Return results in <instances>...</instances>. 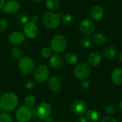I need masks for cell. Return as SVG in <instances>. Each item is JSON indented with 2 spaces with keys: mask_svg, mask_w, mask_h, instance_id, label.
<instances>
[{
  "mask_svg": "<svg viewBox=\"0 0 122 122\" xmlns=\"http://www.w3.org/2000/svg\"><path fill=\"white\" fill-rule=\"evenodd\" d=\"M36 113L38 117L40 119L46 120L50 117L52 113L51 107L47 102H42L36 108Z\"/></svg>",
  "mask_w": 122,
  "mask_h": 122,
  "instance_id": "30bf717a",
  "label": "cell"
},
{
  "mask_svg": "<svg viewBox=\"0 0 122 122\" xmlns=\"http://www.w3.org/2000/svg\"><path fill=\"white\" fill-rule=\"evenodd\" d=\"M45 6L50 11H55L59 9L60 2L59 0H46Z\"/></svg>",
  "mask_w": 122,
  "mask_h": 122,
  "instance_id": "603a6c76",
  "label": "cell"
},
{
  "mask_svg": "<svg viewBox=\"0 0 122 122\" xmlns=\"http://www.w3.org/2000/svg\"><path fill=\"white\" fill-rule=\"evenodd\" d=\"M112 82L115 85L122 84V68L117 67L114 69L111 74Z\"/></svg>",
  "mask_w": 122,
  "mask_h": 122,
  "instance_id": "2e32d148",
  "label": "cell"
},
{
  "mask_svg": "<svg viewBox=\"0 0 122 122\" xmlns=\"http://www.w3.org/2000/svg\"><path fill=\"white\" fill-rule=\"evenodd\" d=\"M49 64L54 69H59L63 66V59L58 54H52L49 58Z\"/></svg>",
  "mask_w": 122,
  "mask_h": 122,
  "instance_id": "e0dca14e",
  "label": "cell"
},
{
  "mask_svg": "<svg viewBox=\"0 0 122 122\" xmlns=\"http://www.w3.org/2000/svg\"><path fill=\"white\" fill-rule=\"evenodd\" d=\"M92 41L97 46H103L107 43V37L104 33L99 32L92 36Z\"/></svg>",
  "mask_w": 122,
  "mask_h": 122,
  "instance_id": "ffe728a7",
  "label": "cell"
},
{
  "mask_svg": "<svg viewBox=\"0 0 122 122\" xmlns=\"http://www.w3.org/2000/svg\"><path fill=\"white\" fill-rule=\"evenodd\" d=\"M90 86H91V85H90L89 82L87 81H83L80 84L81 89L82 91H84V92H85V91L89 90Z\"/></svg>",
  "mask_w": 122,
  "mask_h": 122,
  "instance_id": "836d02e7",
  "label": "cell"
},
{
  "mask_svg": "<svg viewBox=\"0 0 122 122\" xmlns=\"http://www.w3.org/2000/svg\"><path fill=\"white\" fill-rule=\"evenodd\" d=\"M18 66L20 71L25 75L30 74L34 69V62L29 56H22L19 60Z\"/></svg>",
  "mask_w": 122,
  "mask_h": 122,
  "instance_id": "5b68a950",
  "label": "cell"
},
{
  "mask_svg": "<svg viewBox=\"0 0 122 122\" xmlns=\"http://www.w3.org/2000/svg\"><path fill=\"white\" fill-rule=\"evenodd\" d=\"M39 21V18L37 15H32L29 17V21L33 22L36 24H37Z\"/></svg>",
  "mask_w": 122,
  "mask_h": 122,
  "instance_id": "d590c367",
  "label": "cell"
},
{
  "mask_svg": "<svg viewBox=\"0 0 122 122\" xmlns=\"http://www.w3.org/2000/svg\"><path fill=\"white\" fill-rule=\"evenodd\" d=\"M11 56L14 59H20L22 57V51L18 47H14L10 51Z\"/></svg>",
  "mask_w": 122,
  "mask_h": 122,
  "instance_id": "484cf974",
  "label": "cell"
},
{
  "mask_svg": "<svg viewBox=\"0 0 122 122\" xmlns=\"http://www.w3.org/2000/svg\"><path fill=\"white\" fill-rule=\"evenodd\" d=\"M19 105V97L14 92L4 93L0 97V109L10 112L16 109Z\"/></svg>",
  "mask_w": 122,
  "mask_h": 122,
  "instance_id": "6da1fadb",
  "label": "cell"
},
{
  "mask_svg": "<svg viewBox=\"0 0 122 122\" xmlns=\"http://www.w3.org/2000/svg\"><path fill=\"white\" fill-rule=\"evenodd\" d=\"M117 50L116 47L114 46L111 45V46H108L107 48L104 49L103 54L107 59L111 60L113 59L117 56Z\"/></svg>",
  "mask_w": 122,
  "mask_h": 122,
  "instance_id": "7402d4cb",
  "label": "cell"
},
{
  "mask_svg": "<svg viewBox=\"0 0 122 122\" xmlns=\"http://www.w3.org/2000/svg\"><path fill=\"white\" fill-rule=\"evenodd\" d=\"M80 44H81L82 48L88 49V48L90 47V46L92 44V41H91V39H89V36H85L81 38V39L80 41Z\"/></svg>",
  "mask_w": 122,
  "mask_h": 122,
  "instance_id": "83f0119b",
  "label": "cell"
},
{
  "mask_svg": "<svg viewBox=\"0 0 122 122\" xmlns=\"http://www.w3.org/2000/svg\"><path fill=\"white\" fill-rule=\"evenodd\" d=\"M15 117L18 122H29L32 117L31 111L29 107L22 106L16 110Z\"/></svg>",
  "mask_w": 122,
  "mask_h": 122,
  "instance_id": "ba28073f",
  "label": "cell"
},
{
  "mask_svg": "<svg viewBox=\"0 0 122 122\" xmlns=\"http://www.w3.org/2000/svg\"><path fill=\"white\" fill-rule=\"evenodd\" d=\"M7 27H8L7 20L4 18H0V33L5 31Z\"/></svg>",
  "mask_w": 122,
  "mask_h": 122,
  "instance_id": "1f68e13d",
  "label": "cell"
},
{
  "mask_svg": "<svg viewBox=\"0 0 122 122\" xmlns=\"http://www.w3.org/2000/svg\"><path fill=\"white\" fill-rule=\"evenodd\" d=\"M15 21L19 24L25 25L27 22L29 21V17L24 13H19L15 16Z\"/></svg>",
  "mask_w": 122,
  "mask_h": 122,
  "instance_id": "cb8c5ba5",
  "label": "cell"
},
{
  "mask_svg": "<svg viewBox=\"0 0 122 122\" xmlns=\"http://www.w3.org/2000/svg\"><path fill=\"white\" fill-rule=\"evenodd\" d=\"M34 1H35V2H42L43 1H44V0H33Z\"/></svg>",
  "mask_w": 122,
  "mask_h": 122,
  "instance_id": "60d3db41",
  "label": "cell"
},
{
  "mask_svg": "<svg viewBox=\"0 0 122 122\" xmlns=\"http://www.w3.org/2000/svg\"><path fill=\"white\" fill-rule=\"evenodd\" d=\"M117 110V107L114 104H108L106 108H105V112L109 114V115H113L115 114Z\"/></svg>",
  "mask_w": 122,
  "mask_h": 122,
  "instance_id": "4dcf8cb0",
  "label": "cell"
},
{
  "mask_svg": "<svg viewBox=\"0 0 122 122\" xmlns=\"http://www.w3.org/2000/svg\"><path fill=\"white\" fill-rule=\"evenodd\" d=\"M74 21V16L70 14H62L61 16V21H62L63 24H66V25H71L73 24Z\"/></svg>",
  "mask_w": 122,
  "mask_h": 122,
  "instance_id": "d4e9b609",
  "label": "cell"
},
{
  "mask_svg": "<svg viewBox=\"0 0 122 122\" xmlns=\"http://www.w3.org/2000/svg\"><path fill=\"white\" fill-rule=\"evenodd\" d=\"M79 30L81 31V32L86 36H92L94 33L95 29H96L95 24L92 21L87 19H82L79 22Z\"/></svg>",
  "mask_w": 122,
  "mask_h": 122,
  "instance_id": "52a82bcc",
  "label": "cell"
},
{
  "mask_svg": "<svg viewBox=\"0 0 122 122\" xmlns=\"http://www.w3.org/2000/svg\"><path fill=\"white\" fill-rule=\"evenodd\" d=\"M119 108L120 109V110L122 111V100L119 103Z\"/></svg>",
  "mask_w": 122,
  "mask_h": 122,
  "instance_id": "f35d334b",
  "label": "cell"
},
{
  "mask_svg": "<svg viewBox=\"0 0 122 122\" xmlns=\"http://www.w3.org/2000/svg\"><path fill=\"white\" fill-rule=\"evenodd\" d=\"M119 60H120V61L122 63V52L120 54V55H119Z\"/></svg>",
  "mask_w": 122,
  "mask_h": 122,
  "instance_id": "ab89813d",
  "label": "cell"
},
{
  "mask_svg": "<svg viewBox=\"0 0 122 122\" xmlns=\"http://www.w3.org/2000/svg\"><path fill=\"white\" fill-rule=\"evenodd\" d=\"M101 122H119L117 120H116L114 118H113L111 116H107L102 118L101 120Z\"/></svg>",
  "mask_w": 122,
  "mask_h": 122,
  "instance_id": "e575fe53",
  "label": "cell"
},
{
  "mask_svg": "<svg viewBox=\"0 0 122 122\" xmlns=\"http://www.w3.org/2000/svg\"><path fill=\"white\" fill-rule=\"evenodd\" d=\"M5 3H6L5 0H0V9H3Z\"/></svg>",
  "mask_w": 122,
  "mask_h": 122,
  "instance_id": "74e56055",
  "label": "cell"
},
{
  "mask_svg": "<svg viewBox=\"0 0 122 122\" xmlns=\"http://www.w3.org/2000/svg\"><path fill=\"white\" fill-rule=\"evenodd\" d=\"M86 119L89 122H97L100 119V114L96 109H89L85 113Z\"/></svg>",
  "mask_w": 122,
  "mask_h": 122,
  "instance_id": "d6986e66",
  "label": "cell"
},
{
  "mask_svg": "<svg viewBox=\"0 0 122 122\" xmlns=\"http://www.w3.org/2000/svg\"><path fill=\"white\" fill-rule=\"evenodd\" d=\"M52 50L50 47L49 46H46V47H44L41 51V56L43 57V58H45V59H47V58H50L52 55Z\"/></svg>",
  "mask_w": 122,
  "mask_h": 122,
  "instance_id": "f1b7e54d",
  "label": "cell"
},
{
  "mask_svg": "<svg viewBox=\"0 0 122 122\" xmlns=\"http://www.w3.org/2000/svg\"><path fill=\"white\" fill-rule=\"evenodd\" d=\"M46 121V122H52V120H51V119H50L49 118V119H47Z\"/></svg>",
  "mask_w": 122,
  "mask_h": 122,
  "instance_id": "b9f144b4",
  "label": "cell"
},
{
  "mask_svg": "<svg viewBox=\"0 0 122 122\" xmlns=\"http://www.w3.org/2000/svg\"><path fill=\"white\" fill-rule=\"evenodd\" d=\"M91 74V67L89 64L86 62H81L78 64L74 69V74L75 77L79 80H85Z\"/></svg>",
  "mask_w": 122,
  "mask_h": 122,
  "instance_id": "277c9868",
  "label": "cell"
},
{
  "mask_svg": "<svg viewBox=\"0 0 122 122\" xmlns=\"http://www.w3.org/2000/svg\"><path fill=\"white\" fill-rule=\"evenodd\" d=\"M48 85L49 89L54 92H58L61 89V81L60 79L55 75H53L49 77Z\"/></svg>",
  "mask_w": 122,
  "mask_h": 122,
  "instance_id": "9a60e30c",
  "label": "cell"
},
{
  "mask_svg": "<svg viewBox=\"0 0 122 122\" xmlns=\"http://www.w3.org/2000/svg\"><path fill=\"white\" fill-rule=\"evenodd\" d=\"M49 69L44 64L39 65L34 70V77L38 83L44 82L49 77Z\"/></svg>",
  "mask_w": 122,
  "mask_h": 122,
  "instance_id": "8992f818",
  "label": "cell"
},
{
  "mask_svg": "<svg viewBox=\"0 0 122 122\" xmlns=\"http://www.w3.org/2000/svg\"><path fill=\"white\" fill-rule=\"evenodd\" d=\"M67 47L66 39L61 34L55 35L51 40L50 48L55 54L63 52Z\"/></svg>",
  "mask_w": 122,
  "mask_h": 122,
  "instance_id": "3957f363",
  "label": "cell"
},
{
  "mask_svg": "<svg viewBox=\"0 0 122 122\" xmlns=\"http://www.w3.org/2000/svg\"><path fill=\"white\" fill-rule=\"evenodd\" d=\"M35 103H36V98L34 95H29L24 99L25 106H26L27 107L30 108L34 107Z\"/></svg>",
  "mask_w": 122,
  "mask_h": 122,
  "instance_id": "4316f807",
  "label": "cell"
},
{
  "mask_svg": "<svg viewBox=\"0 0 122 122\" xmlns=\"http://www.w3.org/2000/svg\"><path fill=\"white\" fill-rule=\"evenodd\" d=\"M88 61L89 63L94 66H99L102 61V56L101 54L98 51H93L92 52L89 56H88Z\"/></svg>",
  "mask_w": 122,
  "mask_h": 122,
  "instance_id": "ac0fdd59",
  "label": "cell"
},
{
  "mask_svg": "<svg viewBox=\"0 0 122 122\" xmlns=\"http://www.w3.org/2000/svg\"><path fill=\"white\" fill-rule=\"evenodd\" d=\"M23 31L26 37L29 39H34L39 34V27L37 24L29 21L25 25H24Z\"/></svg>",
  "mask_w": 122,
  "mask_h": 122,
  "instance_id": "7c38bea8",
  "label": "cell"
},
{
  "mask_svg": "<svg viewBox=\"0 0 122 122\" xmlns=\"http://www.w3.org/2000/svg\"><path fill=\"white\" fill-rule=\"evenodd\" d=\"M104 15V10L100 5H94L92 7L89 11L90 18L94 21H99L102 19Z\"/></svg>",
  "mask_w": 122,
  "mask_h": 122,
  "instance_id": "5bb4252c",
  "label": "cell"
},
{
  "mask_svg": "<svg viewBox=\"0 0 122 122\" xmlns=\"http://www.w3.org/2000/svg\"><path fill=\"white\" fill-rule=\"evenodd\" d=\"M87 119H86L85 117L83 116H79L77 119V122H87Z\"/></svg>",
  "mask_w": 122,
  "mask_h": 122,
  "instance_id": "8d00e7d4",
  "label": "cell"
},
{
  "mask_svg": "<svg viewBox=\"0 0 122 122\" xmlns=\"http://www.w3.org/2000/svg\"><path fill=\"white\" fill-rule=\"evenodd\" d=\"M0 122H13L12 117L7 112L0 113Z\"/></svg>",
  "mask_w": 122,
  "mask_h": 122,
  "instance_id": "f546056e",
  "label": "cell"
},
{
  "mask_svg": "<svg viewBox=\"0 0 122 122\" xmlns=\"http://www.w3.org/2000/svg\"><path fill=\"white\" fill-rule=\"evenodd\" d=\"M64 60L67 64L74 65L78 62L79 56L74 52H67L64 56Z\"/></svg>",
  "mask_w": 122,
  "mask_h": 122,
  "instance_id": "44dd1931",
  "label": "cell"
},
{
  "mask_svg": "<svg viewBox=\"0 0 122 122\" xmlns=\"http://www.w3.org/2000/svg\"><path fill=\"white\" fill-rule=\"evenodd\" d=\"M24 85V87L26 89H28V90H31V89H34L35 87V86H36L34 81H32V80H27V81H26Z\"/></svg>",
  "mask_w": 122,
  "mask_h": 122,
  "instance_id": "d6a6232c",
  "label": "cell"
},
{
  "mask_svg": "<svg viewBox=\"0 0 122 122\" xmlns=\"http://www.w3.org/2000/svg\"><path fill=\"white\" fill-rule=\"evenodd\" d=\"M61 13H55L54 11H46L42 17L41 21L43 24L49 29H56L61 23Z\"/></svg>",
  "mask_w": 122,
  "mask_h": 122,
  "instance_id": "7a4b0ae2",
  "label": "cell"
},
{
  "mask_svg": "<svg viewBox=\"0 0 122 122\" xmlns=\"http://www.w3.org/2000/svg\"><path fill=\"white\" fill-rule=\"evenodd\" d=\"M21 5L17 0H9L6 1L2 9L3 12L9 14L17 13L20 9Z\"/></svg>",
  "mask_w": 122,
  "mask_h": 122,
  "instance_id": "4fadbf2b",
  "label": "cell"
},
{
  "mask_svg": "<svg viewBox=\"0 0 122 122\" xmlns=\"http://www.w3.org/2000/svg\"><path fill=\"white\" fill-rule=\"evenodd\" d=\"M26 40V36L24 34L19 31H14L11 32L8 36L9 42L15 46L21 45Z\"/></svg>",
  "mask_w": 122,
  "mask_h": 122,
  "instance_id": "8fae6325",
  "label": "cell"
},
{
  "mask_svg": "<svg viewBox=\"0 0 122 122\" xmlns=\"http://www.w3.org/2000/svg\"><path fill=\"white\" fill-rule=\"evenodd\" d=\"M71 112L77 116H83L87 111V105L82 99H76L71 104Z\"/></svg>",
  "mask_w": 122,
  "mask_h": 122,
  "instance_id": "9c48e42d",
  "label": "cell"
}]
</instances>
